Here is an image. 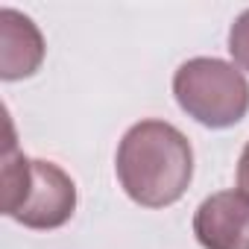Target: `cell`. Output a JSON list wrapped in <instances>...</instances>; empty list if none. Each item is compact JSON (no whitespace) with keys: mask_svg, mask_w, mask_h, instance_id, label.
Segmentation results:
<instances>
[{"mask_svg":"<svg viewBox=\"0 0 249 249\" xmlns=\"http://www.w3.org/2000/svg\"><path fill=\"white\" fill-rule=\"evenodd\" d=\"M114 170L132 202L167 208L185 196L194 179V150L173 123L141 120L120 138Z\"/></svg>","mask_w":249,"mask_h":249,"instance_id":"cell-1","label":"cell"},{"mask_svg":"<svg viewBox=\"0 0 249 249\" xmlns=\"http://www.w3.org/2000/svg\"><path fill=\"white\" fill-rule=\"evenodd\" d=\"M76 211V185L53 161L27 159L15 147L12 123L3 153V214L27 229L50 231Z\"/></svg>","mask_w":249,"mask_h":249,"instance_id":"cell-2","label":"cell"},{"mask_svg":"<svg viewBox=\"0 0 249 249\" xmlns=\"http://www.w3.org/2000/svg\"><path fill=\"white\" fill-rule=\"evenodd\" d=\"M173 97L179 108L208 129H229L249 111V82L231 62L196 56L173 73Z\"/></svg>","mask_w":249,"mask_h":249,"instance_id":"cell-3","label":"cell"},{"mask_svg":"<svg viewBox=\"0 0 249 249\" xmlns=\"http://www.w3.org/2000/svg\"><path fill=\"white\" fill-rule=\"evenodd\" d=\"M194 234L202 249H249V196L220 191L199 202Z\"/></svg>","mask_w":249,"mask_h":249,"instance_id":"cell-4","label":"cell"},{"mask_svg":"<svg viewBox=\"0 0 249 249\" xmlns=\"http://www.w3.org/2000/svg\"><path fill=\"white\" fill-rule=\"evenodd\" d=\"M44 36L18 9H0V79L15 82L33 76L44 62Z\"/></svg>","mask_w":249,"mask_h":249,"instance_id":"cell-5","label":"cell"},{"mask_svg":"<svg viewBox=\"0 0 249 249\" xmlns=\"http://www.w3.org/2000/svg\"><path fill=\"white\" fill-rule=\"evenodd\" d=\"M229 53L240 71H249V9L240 12L229 30Z\"/></svg>","mask_w":249,"mask_h":249,"instance_id":"cell-6","label":"cell"},{"mask_svg":"<svg viewBox=\"0 0 249 249\" xmlns=\"http://www.w3.org/2000/svg\"><path fill=\"white\" fill-rule=\"evenodd\" d=\"M237 191L243 196H249V141H246V147L237 159Z\"/></svg>","mask_w":249,"mask_h":249,"instance_id":"cell-7","label":"cell"}]
</instances>
